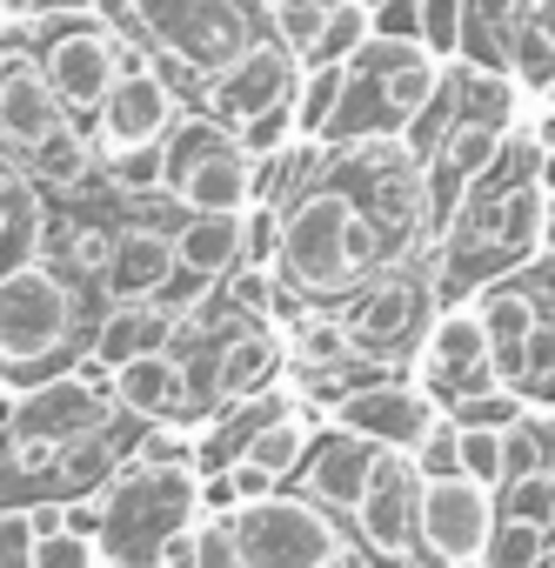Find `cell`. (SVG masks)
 I'll return each mask as SVG.
<instances>
[{
    "label": "cell",
    "instance_id": "7c38bea8",
    "mask_svg": "<svg viewBox=\"0 0 555 568\" xmlns=\"http://www.w3.org/2000/svg\"><path fill=\"white\" fill-rule=\"evenodd\" d=\"M295 81H302V61L274 41V34H261L241 61H228L214 81H201V94H194V108H208L221 128H234L241 141H254L268 121H295Z\"/></svg>",
    "mask_w": 555,
    "mask_h": 568
},
{
    "label": "cell",
    "instance_id": "603a6c76",
    "mask_svg": "<svg viewBox=\"0 0 555 568\" xmlns=\"http://www.w3.org/2000/svg\"><path fill=\"white\" fill-rule=\"evenodd\" d=\"M442 94H448L455 121H488V128H522L528 108H535V94L508 68H468V61H448Z\"/></svg>",
    "mask_w": 555,
    "mask_h": 568
},
{
    "label": "cell",
    "instance_id": "277c9868",
    "mask_svg": "<svg viewBox=\"0 0 555 568\" xmlns=\"http://www.w3.org/2000/svg\"><path fill=\"white\" fill-rule=\"evenodd\" d=\"M201 468L194 455H128L101 488V568H161L201 521Z\"/></svg>",
    "mask_w": 555,
    "mask_h": 568
},
{
    "label": "cell",
    "instance_id": "f35d334b",
    "mask_svg": "<svg viewBox=\"0 0 555 568\" xmlns=\"http://www.w3.org/2000/svg\"><path fill=\"white\" fill-rule=\"evenodd\" d=\"M515 28L535 34V41L555 54V0H522V8H515Z\"/></svg>",
    "mask_w": 555,
    "mask_h": 568
},
{
    "label": "cell",
    "instance_id": "4316f807",
    "mask_svg": "<svg viewBox=\"0 0 555 568\" xmlns=\"http://www.w3.org/2000/svg\"><path fill=\"white\" fill-rule=\"evenodd\" d=\"M362 41H369V0H329V8H322V28H315V41H309V54H302V68H335V61H349Z\"/></svg>",
    "mask_w": 555,
    "mask_h": 568
},
{
    "label": "cell",
    "instance_id": "9a60e30c",
    "mask_svg": "<svg viewBox=\"0 0 555 568\" xmlns=\"http://www.w3.org/2000/svg\"><path fill=\"white\" fill-rule=\"evenodd\" d=\"M495 535V488L475 475H435L422 481V548L435 568H475Z\"/></svg>",
    "mask_w": 555,
    "mask_h": 568
},
{
    "label": "cell",
    "instance_id": "52a82bcc",
    "mask_svg": "<svg viewBox=\"0 0 555 568\" xmlns=\"http://www.w3.org/2000/svg\"><path fill=\"white\" fill-rule=\"evenodd\" d=\"M448 61H435L422 41H395V34H369L349 54V81H342V108L329 121L322 141H369V134H408L415 114L442 94Z\"/></svg>",
    "mask_w": 555,
    "mask_h": 568
},
{
    "label": "cell",
    "instance_id": "7402d4cb",
    "mask_svg": "<svg viewBox=\"0 0 555 568\" xmlns=\"http://www.w3.org/2000/svg\"><path fill=\"white\" fill-rule=\"evenodd\" d=\"M168 234H174V274L201 281V288H221L241 267V214H228V207H194Z\"/></svg>",
    "mask_w": 555,
    "mask_h": 568
},
{
    "label": "cell",
    "instance_id": "7a4b0ae2",
    "mask_svg": "<svg viewBox=\"0 0 555 568\" xmlns=\"http://www.w3.org/2000/svg\"><path fill=\"white\" fill-rule=\"evenodd\" d=\"M548 148L535 141V128L522 121L502 154L488 161V174L462 194V207L442 221V234L428 241V281H435V308L468 302L475 288H488L495 274L535 261L542 241V201H548Z\"/></svg>",
    "mask_w": 555,
    "mask_h": 568
},
{
    "label": "cell",
    "instance_id": "ac0fdd59",
    "mask_svg": "<svg viewBox=\"0 0 555 568\" xmlns=\"http://www.w3.org/2000/svg\"><path fill=\"white\" fill-rule=\"evenodd\" d=\"M68 121H74V114H68L61 94L48 88V74H41L28 34L8 28V34H0V148L21 161L28 148H41V141H48L54 128H68Z\"/></svg>",
    "mask_w": 555,
    "mask_h": 568
},
{
    "label": "cell",
    "instance_id": "2e32d148",
    "mask_svg": "<svg viewBox=\"0 0 555 568\" xmlns=\"http://www.w3.org/2000/svg\"><path fill=\"white\" fill-rule=\"evenodd\" d=\"M335 428H349V435H369L375 448H415L422 442V428L442 415L428 395H422V382H408V375H369V382H349L342 395H329V408H322Z\"/></svg>",
    "mask_w": 555,
    "mask_h": 568
},
{
    "label": "cell",
    "instance_id": "e0dca14e",
    "mask_svg": "<svg viewBox=\"0 0 555 568\" xmlns=\"http://www.w3.org/2000/svg\"><path fill=\"white\" fill-rule=\"evenodd\" d=\"M515 128H488V121H448L428 148H422V214H428V241L442 234V221L462 207V194L488 174V161L502 154Z\"/></svg>",
    "mask_w": 555,
    "mask_h": 568
},
{
    "label": "cell",
    "instance_id": "9c48e42d",
    "mask_svg": "<svg viewBox=\"0 0 555 568\" xmlns=\"http://www.w3.org/2000/svg\"><path fill=\"white\" fill-rule=\"evenodd\" d=\"M254 154L234 128H221L208 108H181V121L161 134V201L181 214L194 207H228L241 214L254 201Z\"/></svg>",
    "mask_w": 555,
    "mask_h": 568
},
{
    "label": "cell",
    "instance_id": "5b68a950",
    "mask_svg": "<svg viewBox=\"0 0 555 568\" xmlns=\"http://www.w3.org/2000/svg\"><path fill=\"white\" fill-rule=\"evenodd\" d=\"M108 21L168 68V81L188 94H201V81H214L228 61H241L261 34H268V8L261 0H101Z\"/></svg>",
    "mask_w": 555,
    "mask_h": 568
},
{
    "label": "cell",
    "instance_id": "7bdbcfd3",
    "mask_svg": "<svg viewBox=\"0 0 555 568\" xmlns=\"http://www.w3.org/2000/svg\"><path fill=\"white\" fill-rule=\"evenodd\" d=\"M369 8H382V0H369Z\"/></svg>",
    "mask_w": 555,
    "mask_h": 568
},
{
    "label": "cell",
    "instance_id": "b9f144b4",
    "mask_svg": "<svg viewBox=\"0 0 555 568\" xmlns=\"http://www.w3.org/2000/svg\"><path fill=\"white\" fill-rule=\"evenodd\" d=\"M542 568H555V541H548V555H542Z\"/></svg>",
    "mask_w": 555,
    "mask_h": 568
},
{
    "label": "cell",
    "instance_id": "ee69618b",
    "mask_svg": "<svg viewBox=\"0 0 555 568\" xmlns=\"http://www.w3.org/2000/svg\"><path fill=\"white\" fill-rule=\"evenodd\" d=\"M261 8H274V0H261Z\"/></svg>",
    "mask_w": 555,
    "mask_h": 568
},
{
    "label": "cell",
    "instance_id": "d6a6232c",
    "mask_svg": "<svg viewBox=\"0 0 555 568\" xmlns=\"http://www.w3.org/2000/svg\"><path fill=\"white\" fill-rule=\"evenodd\" d=\"M322 8H329V0H274V8H268V34L302 61L309 41H315V28H322Z\"/></svg>",
    "mask_w": 555,
    "mask_h": 568
},
{
    "label": "cell",
    "instance_id": "bcb514c9",
    "mask_svg": "<svg viewBox=\"0 0 555 568\" xmlns=\"http://www.w3.org/2000/svg\"><path fill=\"white\" fill-rule=\"evenodd\" d=\"M548 415H555V408H548Z\"/></svg>",
    "mask_w": 555,
    "mask_h": 568
},
{
    "label": "cell",
    "instance_id": "8992f818",
    "mask_svg": "<svg viewBox=\"0 0 555 568\" xmlns=\"http://www.w3.org/2000/svg\"><path fill=\"white\" fill-rule=\"evenodd\" d=\"M488 368L502 388H515L528 408H555V261L535 254L508 274H495L488 288L468 295Z\"/></svg>",
    "mask_w": 555,
    "mask_h": 568
},
{
    "label": "cell",
    "instance_id": "83f0119b",
    "mask_svg": "<svg viewBox=\"0 0 555 568\" xmlns=\"http://www.w3.org/2000/svg\"><path fill=\"white\" fill-rule=\"evenodd\" d=\"M528 468H555V415L548 408H522L502 428V481L528 475Z\"/></svg>",
    "mask_w": 555,
    "mask_h": 568
},
{
    "label": "cell",
    "instance_id": "8fae6325",
    "mask_svg": "<svg viewBox=\"0 0 555 568\" xmlns=\"http://www.w3.org/2000/svg\"><path fill=\"white\" fill-rule=\"evenodd\" d=\"M228 535H234L248 568H322L349 548V528L295 488H268L254 501H234Z\"/></svg>",
    "mask_w": 555,
    "mask_h": 568
},
{
    "label": "cell",
    "instance_id": "60d3db41",
    "mask_svg": "<svg viewBox=\"0 0 555 568\" xmlns=\"http://www.w3.org/2000/svg\"><path fill=\"white\" fill-rule=\"evenodd\" d=\"M542 174H548V168H542ZM535 254L555 261V181H548V201H542V241H535Z\"/></svg>",
    "mask_w": 555,
    "mask_h": 568
},
{
    "label": "cell",
    "instance_id": "5bb4252c",
    "mask_svg": "<svg viewBox=\"0 0 555 568\" xmlns=\"http://www.w3.org/2000/svg\"><path fill=\"white\" fill-rule=\"evenodd\" d=\"M408 382H422V395H428L442 415H455L468 395L495 388L488 342H482V322H475V308H468V302L435 308V322H428L422 348L408 355Z\"/></svg>",
    "mask_w": 555,
    "mask_h": 568
},
{
    "label": "cell",
    "instance_id": "f6af8a7d",
    "mask_svg": "<svg viewBox=\"0 0 555 568\" xmlns=\"http://www.w3.org/2000/svg\"><path fill=\"white\" fill-rule=\"evenodd\" d=\"M0 34H8V28H0Z\"/></svg>",
    "mask_w": 555,
    "mask_h": 568
},
{
    "label": "cell",
    "instance_id": "ba28073f",
    "mask_svg": "<svg viewBox=\"0 0 555 568\" xmlns=\"http://www.w3.org/2000/svg\"><path fill=\"white\" fill-rule=\"evenodd\" d=\"M355 368L369 375H408V355L422 348L428 322H435V281H428V247L389 274H375L369 288H355L335 308Z\"/></svg>",
    "mask_w": 555,
    "mask_h": 568
},
{
    "label": "cell",
    "instance_id": "6da1fadb",
    "mask_svg": "<svg viewBox=\"0 0 555 568\" xmlns=\"http://www.w3.org/2000/svg\"><path fill=\"white\" fill-rule=\"evenodd\" d=\"M254 161V201L282 207L274 281L295 288L309 308H342L375 274L428 247L422 161L402 134L289 141Z\"/></svg>",
    "mask_w": 555,
    "mask_h": 568
},
{
    "label": "cell",
    "instance_id": "d6986e66",
    "mask_svg": "<svg viewBox=\"0 0 555 568\" xmlns=\"http://www.w3.org/2000/svg\"><path fill=\"white\" fill-rule=\"evenodd\" d=\"M114 408L148 422V428H201L208 408L188 382V362L174 348H154V355H134L114 368Z\"/></svg>",
    "mask_w": 555,
    "mask_h": 568
},
{
    "label": "cell",
    "instance_id": "44dd1931",
    "mask_svg": "<svg viewBox=\"0 0 555 568\" xmlns=\"http://www.w3.org/2000/svg\"><path fill=\"white\" fill-rule=\"evenodd\" d=\"M174 281V234L161 221H114V254L101 267L108 302H154Z\"/></svg>",
    "mask_w": 555,
    "mask_h": 568
},
{
    "label": "cell",
    "instance_id": "d590c367",
    "mask_svg": "<svg viewBox=\"0 0 555 568\" xmlns=\"http://www.w3.org/2000/svg\"><path fill=\"white\" fill-rule=\"evenodd\" d=\"M34 568H101V548L74 528H54V535H34Z\"/></svg>",
    "mask_w": 555,
    "mask_h": 568
},
{
    "label": "cell",
    "instance_id": "f1b7e54d",
    "mask_svg": "<svg viewBox=\"0 0 555 568\" xmlns=\"http://www.w3.org/2000/svg\"><path fill=\"white\" fill-rule=\"evenodd\" d=\"M548 541H555V535H542V528H528V521L495 515V535H488V548H482V561H475V568H542Z\"/></svg>",
    "mask_w": 555,
    "mask_h": 568
},
{
    "label": "cell",
    "instance_id": "4dcf8cb0",
    "mask_svg": "<svg viewBox=\"0 0 555 568\" xmlns=\"http://www.w3.org/2000/svg\"><path fill=\"white\" fill-rule=\"evenodd\" d=\"M408 462H415L422 481H435V475H462V428H455V415H435V422L422 428V442L408 448Z\"/></svg>",
    "mask_w": 555,
    "mask_h": 568
},
{
    "label": "cell",
    "instance_id": "e575fe53",
    "mask_svg": "<svg viewBox=\"0 0 555 568\" xmlns=\"http://www.w3.org/2000/svg\"><path fill=\"white\" fill-rule=\"evenodd\" d=\"M522 408H528V402H522L515 388H502V382H495V388L468 395V402L455 408V422H462V428H495V435H502V428H508V422H515Z\"/></svg>",
    "mask_w": 555,
    "mask_h": 568
},
{
    "label": "cell",
    "instance_id": "8d00e7d4",
    "mask_svg": "<svg viewBox=\"0 0 555 568\" xmlns=\"http://www.w3.org/2000/svg\"><path fill=\"white\" fill-rule=\"evenodd\" d=\"M462 475H475L482 488H502V435L495 428H462Z\"/></svg>",
    "mask_w": 555,
    "mask_h": 568
},
{
    "label": "cell",
    "instance_id": "d4e9b609",
    "mask_svg": "<svg viewBox=\"0 0 555 568\" xmlns=\"http://www.w3.org/2000/svg\"><path fill=\"white\" fill-rule=\"evenodd\" d=\"M41 227H48V194L34 187V174L0 148V267H14L41 247Z\"/></svg>",
    "mask_w": 555,
    "mask_h": 568
},
{
    "label": "cell",
    "instance_id": "3957f363",
    "mask_svg": "<svg viewBox=\"0 0 555 568\" xmlns=\"http://www.w3.org/2000/svg\"><path fill=\"white\" fill-rule=\"evenodd\" d=\"M108 295L54 254H28L14 267H0V375L14 388L48 382L88 355V335L101 322Z\"/></svg>",
    "mask_w": 555,
    "mask_h": 568
},
{
    "label": "cell",
    "instance_id": "cb8c5ba5",
    "mask_svg": "<svg viewBox=\"0 0 555 568\" xmlns=\"http://www.w3.org/2000/svg\"><path fill=\"white\" fill-rule=\"evenodd\" d=\"M168 342H174V315L168 308H154V302H108L94 335H88V362L94 368H121V362L154 355Z\"/></svg>",
    "mask_w": 555,
    "mask_h": 568
},
{
    "label": "cell",
    "instance_id": "836d02e7",
    "mask_svg": "<svg viewBox=\"0 0 555 568\" xmlns=\"http://www.w3.org/2000/svg\"><path fill=\"white\" fill-rule=\"evenodd\" d=\"M188 561H194V568H248L241 548H234V535H228V515H201V521H194Z\"/></svg>",
    "mask_w": 555,
    "mask_h": 568
},
{
    "label": "cell",
    "instance_id": "f546056e",
    "mask_svg": "<svg viewBox=\"0 0 555 568\" xmlns=\"http://www.w3.org/2000/svg\"><path fill=\"white\" fill-rule=\"evenodd\" d=\"M274 247H282V207L248 201L241 207V267L248 274H274Z\"/></svg>",
    "mask_w": 555,
    "mask_h": 568
},
{
    "label": "cell",
    "instance_id": "484cf974",
    "mask_svg": "<svg viewBox=\"0 0 555 568\" xmlns=\"http://www.w3.org/2000/svg\"><path fill=\"white\" fill-rule=\"evenodd\" d=\"M342 81H349V61H335V68H302V81H295V141H322L329 134V121H335V108H342Z\"/></svg>",
    "mask_w": 555,
    "mask_h": 568
},
{
    "label": "cell",
    "instance_id": "4fadbf2b",
    "mask_svg": "<svg viewBox=\"0 0 555 568\" xmlns=\"http://www.w3.org/2000/svg\"><path fill=\"white\" fill-rule=\"evenodd\" d=\"M181 108H188V94L168 81V68L128 41L121 74H114V88L101 94V108H94L88 134H94V148H101V154H114V148H154V141L181 121Z\"/></svg>",
    "mask_w": 555,
    "mask_h": 568
},
{
    "label": "cell",
    "instance_id": "ab89813d",
    "mask_svg": "<svg viewBox=\"0 0 555 568\" xmlns=\"http://www.w3.org/2000/svg\"><path fill=\"white\" fill-rule=\"evenodd\" d=\"M54 8V0H0V28H28Z\"/></svg>",
    "mask_w": 555,
    "mask_h": 568
},
{
    "label": "cell",
    "instance_id": "74e56055",
    "mask_svg": "<svg viewBox=\"0 0 555 568\" xmlns=\"http://www.w3.org/2000/svg\"><path fill=\"white\" fill-rule=\"evenodd\" d=\"M0 568H34V521H28V508H0Z\"/></svg>",
    "mask_w": 555,
    "mask_h": 568
},
{
    "label": "cell",
    "instance_id": "1f68e13d",
    "mask_svg": "<svg viewBox=\"0 0 555 568\" xmlns=\"http://www.w3.org/2000/svg\"><path fill=\"white\" fill-rule=\"evenodd\" d=\"M415 41L435 61H455V48H462V0H415Z\"/></svg>",
    "mask_w": 555,
    "mask_h": 568
},
{
    "label": "cell",
    "instance_id": "ffe728a7",
    "mask_svg": "<svg viewBox=\"0 0 555 568\" xmlns=\"http://www.w3.org/2000/svg\"><path fill=\"white\" fill-rule=\"evenodd\" d=\"M375 442L369 435H349V428H335V422H322V435H315V448H309V462L295 468V495H309V501H322L335 521L362 501V488H369V468H375Z\"/></svg>",
    "mask_w": 555,
    "mask_h": 568
},
{
    "label": "cell",
    "instance_id": "30bf717a",
    "mask_svg": "<svg viewBox=\"0 0 555 568\" xmlns=\"http://www.w3.org/2000/svg\"><path fill=\"white\" fill-rule=\"evenodd\" d=\"M21 34H28V48H34L48 88L61 94V108L88 128L94 108H101V94H108L114 74H121L128 34H121L108 14H94V8H88V14H41V21H28Z\"/></svg>",
    "mask_w": 555,
    "mask_h": 568
}]
</instances>
